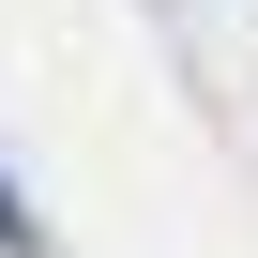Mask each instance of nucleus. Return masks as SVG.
Returning <instances> with one entry per match:
<instances>
[{
    "label": "nucleus",
    "instance_id": "nucleus-1",
    "mask_svg": "<svg viewBox=\"0 0 258 258\" xmlns=\"http://www.w3.org/2000/svg\"><path fill=\"white\" fill-rule=\"evenodd\" d=\"M0 243H31V213H16V182H0Z\"/></svg>",
    "mask_w": 258,
    "mask_h": 258
}]
</instances>
